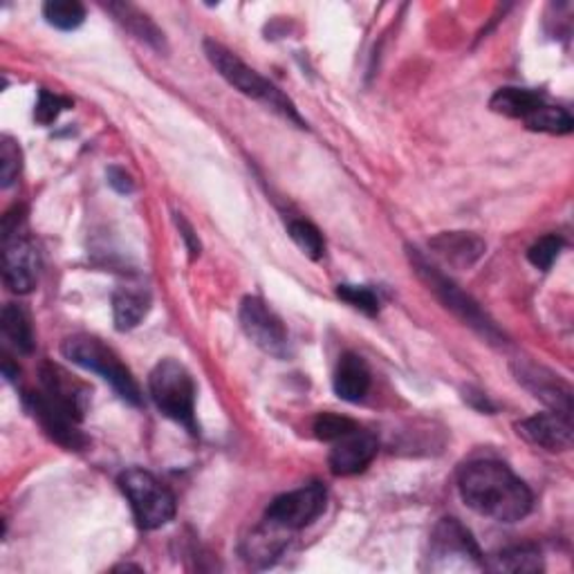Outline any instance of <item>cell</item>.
<instances>
[{"label": "cell", "instance_id": "1", "mask_svg": "<svg viewBox=\"0 0 574 574\" xmlns=\"http://www.w3.org/2000/svg\"><path fill=\"white\" fill-rule=\"evenodd\" d=\"M458 492L469 510L496 523H519L532 512V492L499 460H475L460 469Z\"/></svg>", "mask_w": 574, "mask_h": 574}, {"label": "cell", "instance_id": "2", "mask_svg": "<svg viewBox=\"0 0 574 574\" xmlns=\"http://www.w3.org/2000/svg\"><path fill=\"white\" fill-rule=\"evenodd\" d=\"M205 54L209 59V63L216 68V72L238 92H243L245 98L256 100L260 104H265L269 111H274L276 115H280L283 120L297 124L299 129H306L304 117L299 115L297 106L293 104V100L287 98L283 90H278L271 81H267L265 76H260L256 70H252L245 61H240L232 50H227L225 45L207 39L205 41Z\"/></svg>", "mask_w": 574, "mask_h": 574}, {"label": "cell", "instance_id": "3", "mask_svg": "<svg viewBox=\"0 0 574 574\" xmlns=\"http://www.w3.org/2000/svg\"><path fill=\"white\" fill-rule=\"evenodd\" d=\"M409 260L413 265V271L418 278L429 287V293L435 295V299L455 315L464 326L475 330L481 337H485L490 344H505V335L499 330V326L488 317V312L478 306L467 293L440 269L429 258L422 256L420 249L409 247Z\"/></svg>", "mask_w": 574, "mask_h": 574}, {"label": "cell", "instance_id": "4", "mask_svg": "<svg viewBox=\"0 0 574 574\" xmlns=\"http://www.w3.org/2000/svg\"><path fill=\"white\" fill-rule=\"evenodd\" d=\"M61 352L74 366L100 375L104 381L115 389V393L131 407L142 404V391L133 372L122 363L113 348H109L102 339L90 335H74L61 344Z\"/></svg>", "mask_w": 574, "mask_h": 574}, {"label": "cell", "instance_id": "5", "mask_svg": "<svg viewBox=\"0 0 574 574\" xmlns=\"http://www.w3.org/2000/svg\"><path fill=\"white\" fill-rule=\"evenodd\" d=\"M148 391L162 416L182 424L188 433H198L196 381L180 361L162 359L148 377Z\"/></svg>", "mask_w": 574, "mask_h": 574}, {"label": "cell", "instance_id": "6", "mask_svg": "<svg viewBox=\"0 0 574 574\" xmlns=\"http://www.w3.org/2000/svg\"><path fill=\"white\" fill-rule=\"evenodd\" d=\"M25 207H14L3 216V280L14 295H28L39 280V252L23 234Z\"/></svg>", "mask_w": 574, "mask_h": 574}, {"label": "cell", "instance_id": "7", "mask_svg": "<svg viewBox=\"0 0 574 574\" xmlns=\"http://www.w3.org/2000/svg\"><path fill=\"white\" fill-rule=\"evenodd\" d=\"M120 488L129 499L142 530H157L173 521L175 496L153 473L144 469H129L120 475Z\"/></svg>", "mask_w": 574, "mask_h": 574}, {"label": "cell", "instance_id": "8", "mask_svg": "<svg viewBox=\"0 0 574 574\" xmlns=\"http://www.w3.org/2000/svg\"><path fill=\"white\" fill-rule=\"evenodd\" d=\"M429 561L433 570H483L488 567L481 547L458 519H442L431 534Z\"/></svg>", "mask_w": 574, "mask_h": 574}, {"label": "cell", "instance_id": "9", "mask_svg": "<svg viewBox=\"0 0 574 574\" xmlns=\"http://www.w3.org/2000/svg\"><path fill=\"white\" fill-rule=\"evenodd\" d=\"M328 505V492L321 483H310L301 490L287 492L274 499L265 512V523L283 530L295 532L312 525Z\"/></svg>", "mask_w": 574, "mask_h": 574}, {"label": "cell", "instance_id": "10", "mask_svg": "<svg viewBox=\"0 0 574 574\" xmlns=\"http://www.w3.org/2000/svg\"><path fill=\"white\" fill-rule=\"evenodd\" d=\"M240 326L249 341L258 346L263 352L276 359H290L293 346L283 321L267 308L265 301L256 297H245L240 304Z\"/></svg>", "mask_w": 574, "mask_h": 574}, {"label": "cell", "instance_id": "11", "mask_svg": "<svg viewBox=\"0 0 574 574\" xmlns=\"http://www.w3.org/2000/svg\"><path fill=\"white\" fill-rule=\"evenodd\" d=\"M25 404H28L30 413L39 420L43 431L61 447H65L70 451H79L88 444L85 435L79 431V420L70 411H65L61 404H57L50 396H45L43 391L25 393Z\"/></svg>", "mask_w": 574, "mask_h": 574}, {"label": "cell", "instance_id": "12", "mask_svg": "<svg viewBox=\"0 0 574 574\" xmlns=\"http://www.w3.org/2000/svg\"><path fill=\"white\" fill-rule=\"evenodd\" d=\"M519 435L527 440L530 444L550 451V453H563L572 449L574 442V429H572V416L547 411L532 416L523 422H519Z\"/></svg>", "mask_w": 574, "mask_h": 574}, {"label": "cell", "instance_id": "13", "mask_svg": "<svg viewBox=\"0 0 574 574\" xmlns=\"http://www.w3.org/2000/svg\"><path fill=\"white\" fill-rule=\"evenodd\" d=\"M379 451V440L363 429H355L344 438L332 442V451L328 455L330 471L335 475H355L361 473Z\"/></svg>", "mask_w": 574, "mask_h": 574}, {"label": "cell", "instance_id": "14", "mask_svg": "<svg viewBox=\"0 0 574 574\" xmlns=\"http://www.w3.org/2000/svg\"><path fill=\"white\" fill-rule=\"evenodd\" d=\"M514 372L521 385L530 393H534V398L550 404L552 411L572 416V391L565 381H561L556 375L532 361H519L514 366Z\"/></svg>", "mask_w": 574, "mask_h": 574}, {"label": "cell", "instance_id": "15", "mask_svg": "<svg viewBox=\"0 0 574 574\" xmlns=\"http://www.w3.org/2000/svg\"><path fill=\"white\" fill-rule=\"evenodd\" d=\"M431 252L455 269H469L483 258L488 245L469 232H442L429 240Z\"/></svg>", "mask_w": 574, "mask_h": 574}, {"label": "cell", "instance_id": "16", "mask_svg": "<svg viewBox=\"0 0 574 574\" xmlns=\"http://www.w3.org/2000/svg\"><path fill=\"white\" fill-rule=\"evenodd\" d=\"M39 375H41V391L81 422L85 400H88V389L83 385H79V381L74 377H70L63 368H59L50 361H45L41 366Z\"/></svg>", "mask_w": 574, "mask_h": 574}, {"label": "cell", "instance_id": "17", "mask_svg": "<svg viewBox=\"0 0 574 574\" xmlns=\"http://www.w3.org/2000/svg\"><path fill=\"white\" fill-rule=\"evenodd\" d=\"M332 387L339 400L350 404L361 402L370 391V370L366 361L355 352L341 355L335 370Z\"/></svg>", "mask_w": 574, "mask_h": 574}, {"label": "cell", "instance_id": "18", "mask_svg": "<svg viewBox=\"0 0 574 574\" xmlns=\"http://www.w3.org/2000/svg\"><path fill=\"white\" fill-rule=\"evenodd\" d=\"M106 10L117 19V23H122L126 28V32H131L135 39L144 41L146 45L155 48V50H166V41H164V32L144 14L140 12L135 6L129 3H111L106 6Z\"/></svg>", "mask_w": 574, "mask_h": 574}, {"label": "cell", "instance_id": "19", "mask_svg": "<svg viewBox=\"0 0 574 574\" xmlns=\"http://www.w3.org/2000/svg\"><path fill=\"white\" fill-rule=\"evenodd\" d=\"M545 98L536 90L527 88H501L490 102V109L499 115L512 117V120H525L532 111H536Z\"/></svg>", "mask_w": 574, "mask_h": 574}, {"label": "cell", "instance_id": "20", "mask_svg": "<svg viewBox=\"0 0 574 574\" xmlns=\"http://www.w3.org/2000/svg\"><path fill=\"white\" fill-rule=\"evenodd\" d=\"M151 299L148 295L140 290H131V287H122L113 295V317H115V328L120 332H129L137 328L144 317L148 315Z\"/></svg>", "mask_w": 574, "mask_h": 574}, {"label": "cell", "instance_id": "21", "mask_svg": "<svg viewBox=\"0 0 574 574\" xmlns=\"http://www.w3.org/2000/svg\"><path fill=\"white\" fill-rule=\"evenodd\" d=\"M0 328H3L6 337L12 341V346L19 352L30 355L34 350V332H32L30 315L25 312L23 306L8 304L3 308V315H0Z\"/></svg>", "mask_w": 574, "mask_h": 574}, {"label": "cell", "instance_id": "22", "mask_svg": "<svg viewBox=\"0 0 574 574\" xmlns=\"http://www.w3.org/2000/svg\"><path fill=\"white\" fill-rule=\"evenodd\" d=\"M530 131L536 133H550V135H567L574 129V120L565 109L552 106L547 102H543L536 111H532L525 120Z\"/></svg>", "mask_w": 574, "mask_h": 574}, {"label": "cell", "instance_id": "23", "mask_svg": "<svg viewBox=\"0 0 574 574\" xmlns=\"http://www.w3.org/2000/svg\"><path fill=\"white\" fill-rule=\"evenodd\" d=\"M492 567L499 570V572L534 574V572L543 570V558H541V552L532 545H514V547H508V550L499 552L492 558Z\"/></svg>", "mask_w": 574, "mask_h": 574}, {"label": "cell", "instance_id": "24", "mask_svg": "<svg viewBox=\"0 0 574 574\" xmlns=\"http://www.w3.org/2000/svg\"><path fill=\"white\" fill-rule=\"evenodd\" d=\"M43 17L52 28L72 32L85 21V8L76 0H48L43 6Z\"/></svg>", "mask_w": 574, "mask_h": 574}, {"label": "cell", "instance_id": "25", "mask_svg": "<svg viewBox=\"0 0 574 574\" xmlns=\"http://www.w3.org/2000/svg\"><path fill=\"white\" fill-rule=\"evenodd\" d=\"M287 234H290V238L299 245V249L310 256L312 260H319L326 252V243H324V236L321 232L308 223V221H290V225H287Z\"/></svg>", "mask_w": 574, "mask_h": 574}, {"label": "cell", "instance_id": "26", "mask_svg": "<svg viewBox=\"0 0 574 574\" xmlns=\"http://www.w3.org/2000/svg\"><path fill=\"white\" fill-rule=\"evenodd\" d=\"M337 297L368 317H375L379 312V299L366 285H337Z\"/></svg>", "mask_w": 574, "mask_h": 574}, {"label": "cell", "instance_id": "27", "mask_svg": "<svg viewBox=\"0 0 574 574\" xmlns=\"http://www.w3.org/2000/svg\"><path fill=\"white\" fill-rule=\"evenodd\" d=\"M21 171V148L12 137L0 140V184L12 186Z\"/></svg>", "mask_w": 574, "mask_h": 574}, {"label": "cell", "instance_id": "28", "mask_svg": "<svg viewBox=\"0 0 574 574\" xmlns=\"http://www.w3.org/2000/svg\"><path fill=\"white\" fill-rule=\"evenodd\" d=\"M355 429H357V422L337 413H321L315 420V435L324 442H335Z\"/></svg>", "mask_w": 574, "mask_h": 574}, {"label": "cell", "instance_id": "29", "mask_svg": "<svg viewBox=\"0 0 574 574\" xmlns=\"http://www.w3.org/2000/svg\"><path fill=\"white\" fill-rule=\"evenodd\" d=\"M72 106L70 100L65 98H59V94L50 92V90H41L39 92V102H37V109H34V120L43 126H50L59 120V115L63 111H68Z\"/></svg>", "mask_w": 574, "mask_h": 574}, {"label": "cell", "instance_id": "30", "mask_svg": "<svg viewBox=\"0 0 574 574\" xmlns=\"http://www.w3.org/2000/svg\"><path fill=\"white\" fill-rule=\"evenodd\" d=\"M561 249H563V240H561L558 236H543V238H539V240L530 247L527 258H530V263H532L534 267H539V269L545 271V269H550V267L554 265V260L558 258Z\"/></svg>", "mask_w": 574, "mask_h": 574}, {"label": "cell", "instance_id": "31", "mask_svg": "<svg viewBox=\"0 0 574 574\" xmlns=\"http://www.w3.org/2000/svg\"><path fill=\"white\" fill-rule=\"evenodd\" d=\"M109 184L122 196H129V194H133V191H135L133 177L124 168H120V166H111L109 168Z\"/></svg>", "mask_w": 574, "mask_h": 574}, {"label": "cell", "instance_id": "32", "mask_svg": "<svg viewBox=\"0 0 574 574\" xmlns=\"http://www.w3.org/2000/svg\"><path fill=\"white\" fill-rule=\"evenodd\" d=\"M175 223H177V227H180V234H182V238L186 240V245H188V249H191V256H196V254H201V243H198V238L194 236V229L188 227V223L177 214L175 216Z\"/></svg>", "mask_w": 574, "mask_h": 574}]
</instances>
